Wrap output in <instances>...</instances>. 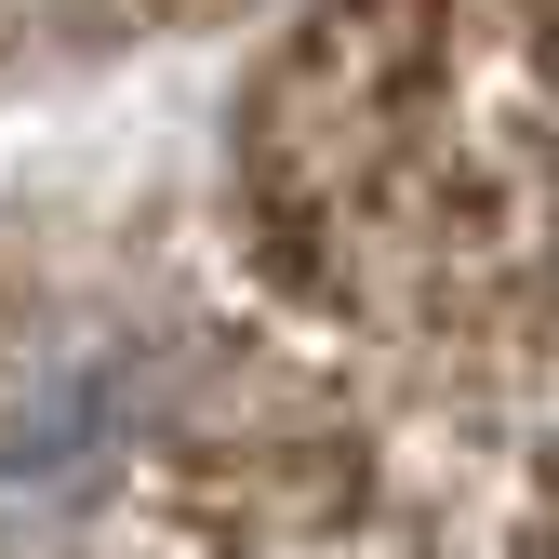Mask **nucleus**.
Listing matches in <instances>:
<instances>
[{"instance_id": "obj_1", "label": "nucleus", "mask_w": 559, "mask_h": 559, "mask_svg": "<svg viewBox=\"0 0 559 559\" xmlns=\"http://www.w3.org/2000/svg\"><path fill=\"white\" fill-rule=\"evenodd\" d=\"M227 266L320 373L479 413L559 386V14H373L266 53Z\"/></svg>"}, {"instance_id": "obj_2", "label": "nucleus", "mask_w": 559, "mask_h": 559, "mask_svg": "<svg viewBox=\"0 0 559 559\" xmlns=\"http://www.w3.org/2000/svg\"><path fill=\"white\" fill-rule=\"evenodd\" d=\"M81 559H559V440L427 400L174 440L107 493Z\"/></svg>"}]
</instances>
